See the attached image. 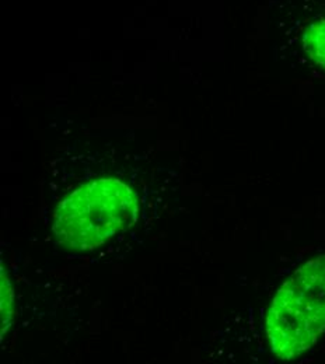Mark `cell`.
I'll use <instances>...</instances> for the list:
<instances>
[{
  "mask_svg": "<svg viewBox=\"0 0 325 364\" xmlns=\"http://www.w3.org/2000/svg\"><path fill=\"white\" fill-rule=\"evenodd\" d=\"M303 46L309 56L325 69V18L306 28L303 34Z\"/></svg>",
  "mask_w": 325,
  "mask_h": 364,
  "instance_id": "obj_3",
  "label": "cell"
},
{
  "mask_svg": "<svg viewBox=\"0 0 325 364\" xmlns=\"http://www.w3.org/2000/svg\"><path fill=\"white\" fill-rule=\"evenodd\" d=\"M138 195L118 178L86 182L65 196L55 210L52 232L69 251H92L131 228L138 218Z\"/></svg>",
  "mask_w": 325,
  "mask_h": 364,
  "instance_id": "obj_1",
  "label": "cell"
},
{
  "mask_svg": "<svg viewBox=\"0 0 325 364\" xmlns=\"http://www.w3.org/2000/svg\"><path fill=\"white\" fill-rule=\"evenodd\" d=\"M14 316V293L4 269H1V338L9 331Z\"/></svg>",
  "mask_w": 325,
  "mask_h": 364,
  "instance_id": "obj_4",
  "label": "cell"
},
{
  "mask_svg": "<svg viewBox=\"0 0 325 364\" xmlns=\"http://www.w3.org/2000/svg\"><path fill=\"white\" fill-rule=\"evenodd\" d=\"M325 332V255L292 273L279 287L267 316V336L275 356L293 360Z\"/></svg>",
  "mask_w": 325,
  "mask_h": 364,
  "instance_id": "obj_2",
  "label": "cell"
}]
</instances>
